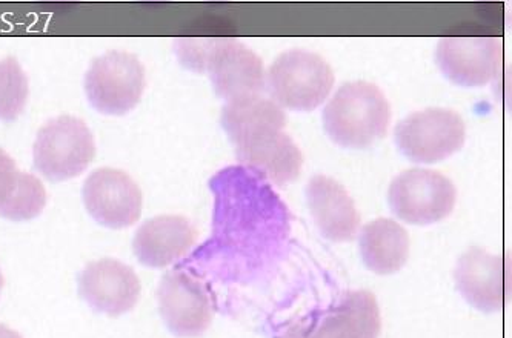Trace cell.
Returning a JSON list of instances; mask_svg holds the SVG:
<instances>
[{"instance_id":"obj_1","label":"cell","mask_w":512,"mask_h":338,"mask_svg":"<svg viewBox=\"0 0 512 338\" xmlns=\"http://www.w3.org/2000/svg\"><path fill=\"white\" fill-rule=\"evenodd\" d=\"M216 196L214 234L208 256L236 268H253L270 259L288 231L286 209L263 177L245 166H230L210 182Z\"/></svg>"},{"instance_id":"obj_2","label":"cell","mask_w":512,"mask_h":338,"mask_svg":"<svg viewBox=\"0 0 512 338\" xmlns=\"http://www.w3.org/2000/svg\"><path fill=\"white\" fill-rule=\"evenodd\" d=\"M391 123V105L377 85L348 82L323 110V128L337 145L365 150L383 139Z\"/></svg>"},{"instance_id":"obj_3","label":"cell","mask_w":512,"mask_h":338,"mask_svg":"<svg viewBox=\"0 0 512 338\" xmlns=\"http://www.w3.org/2000/svg\"><path fill=\"white\" fill-rule=\"evenodd\" d=\"M333 70L322 56L306 50L280 54L266 73V88L280 108L314 111L334 87Z\"/></svg>"},{"instance_id":"obj_4","label":"cell","mask_w":512,"mask_h":338,"mask_svg":"<svg viewBox=\"0 0 512 338\" xmlns=\"http://www.w3.org/2000/svg\"><path fill=\"white\" fill-rule=\"evenodd\" d=\"M96 156V142L87 123L79 117L48 120L36 136L33 162L36 171L50 182L80 176Z\"/></svg>"},{"instance_id":"obj_5","label":"cell","mask_w":512,"mask_h":338,"mask_svg":"<svg viewBox=\"0 0 512 338\" xmlns=\"http://www.w3.org/2000/svg\"><path fill=\"white\" fill-rule=\"evenodd\" d=\"M145 85L142 62L127 51H108L96 57L84 80L88 102L94 110L110 116H122L137 107Z\"/></svg>"},{"instance_id":"obj_6","label":"cell","mask_w":512,"mask_h":338,"mask_svg":"<svg viewBox=\"0 0 512 338\" xmlns=\"http://www.w3.org/2000/svg\"><path fill=\"white\" fill-rule=\"evenodd\" d=\"M466 126L462 116L445 108L417 111L399 122L394 142L414 163H437L462 150Z\"/></svg>"},{"instance_id":"obj_7","label":"cell","mask_w":512,"mask_h":338,"mask_svg":"<svg viewBox=\"0 0 512 338\" xmlns=\"http://www.w3.org/2000/svg\"><path fill=\"white\" fill-rule=\"evenodd\" d=\"M456 200L454 183L433 169H408L389 185V208L397 219L411 225H433L446 219Z\"/></svg>"},{"instance_id":"obj_8","label":"cell","mask_w":512,"mask_h":338,"mask_svg":"<svg viewBox=\"0 0 512 338\" xmlns=\"http://www.w3.org/2000/svg\"><path fill=\"white\" fill-rule=\"evenodd\" d=\"M160 317L168 331L179 338L205 334L213 322V305L202 280L176 269L160 280L157 289Z\"/></svg>"},{"instance_id":"obj_9","label":"cell","mask_w":512,"mask_h":338,"mask_svg":"<svg viewBox=\"0 0 512 338\" xmlns=\"http://www.w3.org/2000/svg\"><path fill=\"white\" fill-rule=\"evenodd\" d=\"M503 44L499 37H443L437 45L436 63L449 82L460 87H483L502 70Z\"/></svg>"},{"instance_id":"obj_10","label":"cell","mask_w":512,"mask_h":338,"mask_svg":"<svg viewBox=\"0 0 512 338\" xmlns=\"http://www.w3.org/2000/svg\"><path fill=\"white\" fill-rule=\"evenodd\" d=\"M85 208L105 228L134 225L142 214V191L124 171L100 168L90 174L82 188Z\"/></svg>"},{"instance_id":"obj_11","label":"cell","mask_w":512,"mask_h":338,"mask_svg":"<svg viewBox=\"0 0 512 338\" xmlns=\"http://www.w3.org/2000/svg\"><path fill=\"white\" fill-rule=\"evenodd\" d=\"M77 288L90 308L110 317L130 312L140 297V280L136 272L116 259L88 263L79 274Z\"/></svg>"},{"instance_id":"obj_12","label":"cell","mask_w":512,"mask_h":338,"mask_svg":"<svg viewBox=\"0 0 512 338\" xmlns=\"http://www.w3.org/2000/svg\"><path fill=\"white\" fill-rule=\"evenodd\" d=\"M454 280L463 299L479 311L493 314L505 306L509 289L505 257L477 246L469 248L457 262Z\"/></svg>"},{"instance_id":"obj_13","label":"cell","mask_w":512,"mask_h":338,"mask_svg":"<svg viewBox=\"0 0 512 338\" xmlns=\"http://www.w3.org/2000/svg\"><path fill=\"white\" fill-rule=\"evenodd\" d=\"M207 73L217 96L227 102L260 96L266 88L262 59L233 37H227L216 48Z\"/></svg>"},{"instance_id":"obj_14","label":"cell","mask_w":512,"mask_h":338,"mask_svg":"<svg viewBox=\"0 0 512 338\" xmlns=\"http://www.w3.org/2000/svg\"><path fill=\"white\" fill-rule=\"evenodd\" d=\"M306 203L317 229L325 239L343 243L356 239L360 214L350 194L337 180L314 176L305 188Z\"/></svg>"},{"instance_id":"obj_15","label":"cell","mask_w":512,"mask_h":338,"mask_svg":"<svg viewBox=\"0 0 512 338\" xmlns=\"http://www.w3.org/2000/svg\"><path fill=\"white\" fill-rule=\"evenodd\" d=\"M196 237V228L185 217H154L134 234V256L148 268H165L187 256Z\"/></svg>"},{"instance_id":"obj_16","label":"cell","mask_w":512,"mask_h":338,"mask_svg":"<svg viewBox=\"0 0 512 338\" xmlns=\"http://www.w3.org/2000/svg\"><path fill=\"white\" fill-rule=\"evenodd\" d=\"M237 162L276 186L293 183L303 166L302 151L283 131L262 134L236 146Z\"/></svg>"},{"instance_id":"obj_17","label":"cell","mask_w":512,"mask_h":338,"mask_svg":"<svg viewBox=\"0 0 512 338\" xmlns=\"http://www.w3.org/2000/svg\"><path fill=\"white\" fill-rule=\"evenodd\" d=\"M359 248L366 268L379 276H391L408 260V232L396 220H373L360 231Z\"/></svg>"},{"instance_id":"obj_18","label":"cell","mask_w":512,"mask_h":338,"mask_svg":"<svg viewBox=\"0 0 512 338\" xmlns=\"http://www.w3.org/2000/svg\"><path fill=\"white\" fill-rule=\"evenodd\" d=\"M222 128L234 145L286 126V114L274 100L262 96L227 102L220 114Z\"/></svg>"},{"instance_id":"obj_19","label":"cell","mask_w":512,"mask_h":338,"mask_svg":"<svg viewBox=\"0 0 512 338\" xmlns=\"http://www.w3.org/2000/svg\"><path fill=\"white\" fill-rule=\"evenodd\" d=\"M28 93V77L16 57L0 60V120H16L25 110Z\"/></svg>"},{"instance_id":"obj_20","label":"cell","mask_w":512,"mask_h":338,"mask_svg":"<svg viewBox=\"0 0 512 338\" xmlns=\"http://www.w3.org/2000/svg\"><path fill=\"white\" fill-rule=\"evenodd\" d=\"M359 338H379L382 331L379 303L370 291H351L336 306Z\"/></svg>"},{"instance_id":"obj_21","label":"cell","mask_w":512,"mask_h":338,"mask_svg":"<svg viewBox=\"0 0 512 338\" xmlns=\"http://www.w3.org/2000/svg\"><path fill=\"white\" fill-rule=\"evenodd\" d=\"M45 205H47V191L44 183L33 174L20 171L19 182L14 193L0 208V217L14 220V222H24L39 216L44 211Z\"/></svg>"},{"instance_id":"obj_22","label":"cell","mask_w":512,"mask_h":338,"mask_svg":"<svg viewBox=\"0 0 512 338\" xmlns=\"http://www.w3.org/2000/svg\"><path fill=\"white\" fill-rule=\"evenodd\" d=\"M227 37H179L174 40V51L183 67L194 73L208 70L211 56Z\"/></svg>"},{"instance_id":"obj_23","label":"cell","mask_w":512,"mask_h":338,"mask_svg":"<svg viewBox=\"0 0 512 338\" xmlns=\"http://www.w3.org/2000/svg\"><path fill=\"white\" fill-rule=\"evenodd\" d=\"M310 338H359L345 315L334 308L330 314L323 317L322 323L317 326Z\"/></svg>"},{"instance_id":"obj_24","label":"cell","mask_w":512,"mask_h":338,"mask_svg":"<svg viewBox=\"0 0 512 338\" xmlns=\"http://www.w3.org/2000/svg\"><path fill=\"white\" fill-rule=\"evenodd\" d=\"M20 171L7 151L0 148V208L8 202L19 182Z\"/></svg>"},{"instance_id":"obj_25","label":"cell","mask_w":512,"mask_h":338,"mask_svg":"<svg viewBox=\"0 0 512 338\" xmlns=\"http://www.w3.org/2000/svg\"><path fill=\"white\" fill-rule=\"evenodd\" d=\"M282 338H310L306 335L305 329L303 328H293L290 331L286 332Z\"/></svg>"},{"instance_id":"obj_26","label":"cell","mask_w":512,"mask_h":338,"mask_svg":"<svg viewBox=\"0 0 512 338\" xmlns=\"http://www.w3.org/2000/svg\"><path fill=\"white\" fill-rule=\"evenodd\" d=\"M0 338H22L20 334H17L13 329L8 328V326L0 325Z\"/></svg>"},{"instance_id":"obj_27","label":"cell","mask_w":512,"mask_h":338,"mask_svg":"<svg viewBox=\"0 0 512 338\" xmlns=\"http://www.w3.org/2000/svg\"><path fill=\"white\" fill-rule=\"evenodd\" d=\"M2 286H4V277H2V272H0V291H2Z\"/></svg>"}]
</instances>
